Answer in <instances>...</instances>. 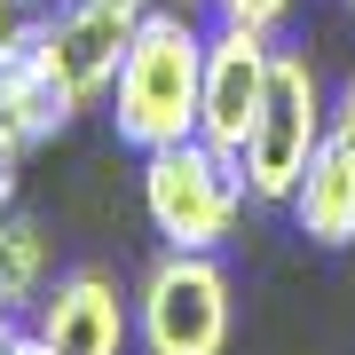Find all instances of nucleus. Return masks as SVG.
Returning a JSON list of instances; mask_svg holds the SVG:
<instances>
[{
	"mask_svg": "<svg viewBox=\"0 0 355 355\" xmlns=\"http://www.w3.org/2000/svg\"><path fill=\"white\" fill-rule=\"evenodd\" d=\"M205 32L190 8H158L142 16L127 64L111 79V135L127 142L135 158L166 150V142H190L198 135V87H205Z\"/></svg>",
	"mask_w": 355,
	"mask_h": 355,
	"instance_id": "1",
	"label": "nucleus"
},
{
	"mask_svg": "<svg viewBox=\"0 0 355 355\" xmlns=\"http://www.w3.org/2000/svg\"><path fill=\"white\" fill-rule=\"evenodd\" d=\"M245 166L214 150L205 135L166 142V150L142 158V214H150L158 245H182V253H221L229 229L245 214Z\"/></svg>",
	"mask_w": 355,
	"mask_h": 355,
	"instance_id": "2",
	"label": "nucleus"
},
{
	"mask_svg": "<svg viewBox=\"0 0 355 355\" xmlns=\"http://www.w3.org/2000/svg\"><path fill=\"white\" fill-rule=\"evenodd\" d=\"M142 16H150V0H55L24 24V48L71 111H95V103H111V79L127 64Z\"/></svg>",
	"mask_w": 355,
	"mask_h": 355,
	"instance_id": "3",
	"label": "nucleus"
},
{
	"mask_svg": "<svg viewBox=\"0 0 355 355\" xmlns=\"http://www.w3.org/2000/svg\"><path fill=\"white\" fill-rule=\"evenodd\" d=\"M324 135H331V103H324L316 64H308L300 48H277V71H268L261 119H253V135H245V150H237L245 198H253V205H284L292 190H300L308 158L324 150Z\"/></svg>",
	"mask_w": 355,
	"mask_h": 355,
	"instance_id": "4",
	"label": "nucleus"
},
{
	"mask_svg": "<svg viewBox=\"0 0 355 355\" xmlns=\"http://www.w3.org/2000/svg\"><path fill=\"white\" fill-rule=\"evenodd\" d=\"M229 324H237L229 268L214 253L166 245L142 268V284H135V340H142V355H229Z\"/></svg>",
	"mask_w": 355,
	"mask_h": 355,
	"instance_id": "5",
	"label": "nucleus"
},
{
	"mask_svg": "<svg viewBox=\"0 0 355 355\" xmlns=\"http://www.w3.org/2000/svg\"><path fill=\"white\" fill-rule=\"evenodd\" d=\"M268 71H277V32L214 16V32H205V87H198V135L214 150H229V158L245 150V135L261 119V95H268Z\"/></svg>",
	"mask_w": 355,
	"mask_h": 355,
	"instance_id": "6",
	"label": "nucleus"
},
{
	"mask_svg": "<svg viewBox=\"0 0 355 355\" xmlns=\"http://www.w3.org/2000/svg\"><path fill=\"white\" fill-rule=\"evenodd\" d=\"M32 331L55 355H127L135 300L119 292V277H103V268H64V277L32 300Z\"/></svg>",
	"mask_w": 355,
	"mask_h": 355,
	"instance_id": "7",
	"label": "nucleus"
},
{
	"mask_svg": "<svg viewBox=\"0 0 355 355\" xmlns=\"http://www.w3.org/2000/svg\"><path fill=\"white\" fill-rule=\"evenodd\" d=\"M284 214H292V229H300L308 245H324V253H347L355 245V135L347 127L324 135V150L308 158L300 190L284 198Z\"/></svg>",
	"mask_w": 355,
	"mask_h": 355,
	"instance_id": "8",
	"label": "nucleus"
},
{
	"mask_svg": "<svg viewBox=\"0 0 355 355\" xmlns=\"http://www.w3.org/2000/svg\"><path fill=\"white\" fill-rule=\"evenodd\" d=\"M48 268H55V245L32 214H0V308H24L48 292Z\"/></svg>",
	"mask_w": 355,
	"mask_h": 355,
	"instance_id": "9",
	"label": "nucleus"
},
{
	"mask_svg": "<svg viewBox=\"0 0 355 355\" xmlns=\"http://www.w3.org/2000/svg\"><path fill=\"white\" fill-rule=\"evenodd\" d=\"M214 16H229V24H253V32H277L292 16V0H214Z\"/></svg>",
	"mask_w": 355,
	"mask_h": 355,
	"instance_id": "10",
	"label": "nucleus"
},
{
	"mask_svg": "<svg viewBox=\"0 0 355 355\" xmlns=\"http://www.w3.org/2000/svg\"><path fill=\"white\" fill-rule=\"evenodd\" d=\"M24 150H32L24 135H16V127H0V214L16 205V182H24Z\"/></svg>",
	"mask_w": 355,
	"mask_h": 355,
	"instance_id": "11",
	"label": "nucleus"
},
{
	"mask_svg": "<svg viewBox=\"0 0 355 355\" xmlns=\"http://www.w3.org/2000/svg\"><path fill=\"white\" fill-rule=\"evenodd\" d=\"M24 24H32V16H24V0H0V64L16 55V40H24Z\"/></svg>",
	"mask_w": 355,
	"mask_h": 355,
	"instance_id": "12",
	"label": "nucleus"
},
{
	"mask_svg": "<svg viewBox=\"0 0 355 355\" xmlns=\"http://www.w3.org/2000/svg\"><path fill=\"white\" fill-rule=\"evenodd\" d=\"M331 127H347V135H355V71L340 79V95H331Z\"/></svg>",
	"mask_w": 355,
	"mask_h": 355,
	"instance_id": "13",
	"label": "nucleus"
},
{
	"mask_svg": "<svg viewBox=\"0 0 355 355\" xmlns=\"http://www.w3.org/2000/svg\"><path fill=\"white\" fill-rule=\"evenodd\" d=\"M16 340H24V324H16V308H0V355H16Z\"/></svg>",
	"mask_w": 355,
	"mask_h": 355,
	"instance_id": "14",
	"label": "nucleus"
},
{
	"mask_svg": "<svg viewBox=\"0 0 355 355\" xmlns=\"http://www.w3.org/2000/svg\"><path fill=\"white\" fill-rule=\"evenodd\" d=\"M16 355H55V347L40 340V331H24V340H16Z\"/></svg>",
	"mask_w": 355,
	"mask_h": 355,
	"instance_id": "15",
	"label": "nucleus"
},
{
	"mask_svg": "<svg viewBox=\"0 0 355 355\" xmlns=\"http://www.w3.org/2000/svg\"><path fill=\"white\" fill-rule=\"evenodd\" d=\"M24 8H55V0H24Z\"/></svg>",
	"mask_w": 355,
	"mask_h": 355,
	"instance_id": "16",
	"label": "nucleus"
},
{
	"mask_svg": "<svg viewBox=\"0 0 355 355\" xmlns=\"http://www.w3.org/2000/svg\"><path fill=\"white\" fill-rule=\"evenodd\" d=\"M340 8H355V0H340Z\"/></svg>",
	"mask_w": 355,
	"mask_h": 355,
	"instance_id": "17",
	"label": "nucleus"
}]
</instances>
